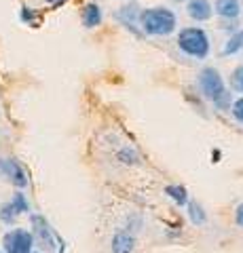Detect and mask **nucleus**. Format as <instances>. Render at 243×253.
I'll return each instance as SVG.
<instances>
[{
  "label": "nucleus",
  "instance_id": "nucleus-16",
  "mask_svg": "<svg viewBox=\"0 0 243 253\" xmlns=\"http://www.w3.org/2000/svg\"><path fill=\"white\" fill-rule=\"evenodd\" d=\"M235 224H237L239 228H243V203L235 209Z\"/></svg>",
  "mask_w": 243,
  "mask_h": 253
},
{
  "label": "nucleus",
  "instance_id": "nucleus-12",
  "mask_svg": "<svg viewBox=\"0 0 243 253\" xmlns=\"http://www.w3.org/2000/svg\"><path fill=\"white\" fill-rule=\"evenodd\" d=\"M241 49H243V30L235 32V34L229 38V41H226L222 53H224V55H235V53H239Z\"/></svg>",
  "mask_w": 243,
  "mask_h": 253
},
{
  "label": "nucleus",
  "instance_id": "nucleus-9",
  "mask_svg": "<svg viewBox=\"0 0 243 253\" xmlns=\"http://www.w3.org/2000/svg\"><path fill=\"white\" fill-rule=\"evenodd\" d=\"M110 249H112V253H133V249H136V239H133V234H129V232H119L112 236Z\"/></svg>",
  "mask_w": 243,
  "mask_h": 253
},
{
  "label": "nucleus",
  "instance_id": "nucleus-18",
  "mask_svg": "<svg viewBox=\"0 0 243 253\" xmlns=\"http://www.w3.org/2000/svg\"><path fill=\"white\" fill-rule=\"evenodd\" d=\"M171 2H176V4H180V2H186V0H171Z\"/></svg>",
  "mask_w": 243,
  "mask_h": 253
},
{
  "label": "nucleus",
  "instance_id": "nucleus-10",
  "mask_svg": "<svg viewBox=\"0 0 243 253\" xmlns=\"http://www.w3.org/2000/svg\"><path fill=\"white\" fill-rule=\"evenodd\" d=\"M83 26L85 28H89V30H93V28H97L99 23H101V19H104V15H101V9L96 4V2H89L87 6L83 9Z\"/></svg>",
  "mask_w": 243,
  "mask_h": 253
},
{
  "label": "nucleus",
  "instance_id": "nucleus-4",
  "mask_svg": "<svg viewBox=\"0 0 243 253\" xmlns=\"http://www.w3.org/2000/svg\"><path fill=\"white\" fill-rule=\"evenodd\" d=\"M34 234L26 228H13L2 236V251L4 253H32L34 249Z\"/></svg>",
  "mask_w": 243,
  "mask_h": 253
},
{
  "label": "nucleus",
  "instance_id": "nucleus-5",
  "mask_svg": "<svg viewBox=\"0 0 243 253\" xmlns=\"http://www.w3.org/2000/svg\"><path fill=\"white\" fill-rule=\"evenodd\" d=\"M0 175L19 190L28 186L26 171H23V167L15 161V158H0Z\"/></svg>",
  "mask_w": 243,
  "mask_h": 253
},
{
  "label": "nucleus",
  "instance_id": "nucleus-14",
  "mask_svg": "<svg viewBox=\"0 0 243 253\" xmlns=\"http://www.w3.org/2000/svg\"><path fill=\"white\" fill-rule=\"evenodd\" d=\"M231 89L237 93H243V66H237L231 72Z\"/></svg>",
  "mask_w": 243,
  "mask_h": 253
},
{
  "label": "nucleus",
  "instance_id": "nucleus-19",
  "mask_svg": "<svg viewBox=\"0 0 243 253\" xmlns=\"http://www.w3.org/2000/svg\"><path fill=\"white\" fill-rule=\"evenodd\" d=\"M0 253H4V251H0Z\"/></svg>",
  "mask_w": 243,
  "mask_h": 253
},
{
  "label": "nucleus",
  "instance_id": "nucleus-1",
  "mask_svg": "<svg viewBox=\"0 0 243 253\" xmlns=\"http://www.w3.org/2000/svg\"><path fill=\"white\" fill-rule=\"evenodd\" d=\"M138 23L144 34L150 36H169L176 32L178 19L176 13L165 9V6H152V9H144L138 15Z\"/></svg>",
  "mask_w": 243,
  "mask_h": 253
},
{
  "label": "nucleus",
  "instance_id": "nucleus-20",
  "mask_svg": "<svg viewBox=\"0 0 243 253\" xmlns=\"http://www.w3.org/2000/svg\"><path fill=\"white\" fill-rule=\"evenodd\" d=\"M32 253H34V251H32Z\"/></svg>",
  "mask_w": 243,
  "mask_h": 253
},
{
  "label": "nucleus",
  "instance_id": "nucleus-11",
  "mask_svg": "<svg viewBox=\"0 0 243 253\" xmlns=\"http://www.w3.org/2000/svg\"><path fill=\"white\" fill-rule=\"evenodd\" d=\"M165 194L169 196V199H174L176 205H184L188 203V192H186V188L184 186H178V184H169L165 188Z\"/></svg>",
  "mask_w": 243,
  "mask_h": 253
},
{
  "label": "nucleus",
  "instance_id": "nucleus-8",
  "mask_svg": "<svg viewBox=\"0 0 243 253\" xmlns=\"http://www.w3.org/2000/svg\"><path fill=\"white\" fill-rule=\"evenodd\" d=\"M214 11L224 19H237L241 15V2L239 0H216Z\"/></svg>",
  "mask_w": 243,
  "mask_h": 253
},
{
  "label": "nucleus",
  "instance_id": "nucleus-6",
  "mask_svg": "<svg viewBox=\"0 0 243 253\" xmlns=\"http://www.w3.org/2000/svg\"><path fill=\"white\" fill-rule=\"evenodd\" d=\"M28 211H30L28 199L21 192H15L13 199L0 207V219H2L4 224H13V221L17 219L19 215H23V213H28Z\"/></svg>",
  "mask_w": 243,
  "mask_h": 253
},
{
  "label": "nucleus",
  "instance_id": "nucleus-13",
  "mask_svg": "<svg viewBox=\"0 0 243 253\" xmlns=\"http://www.w3.org/2000/svg\"><path fill=\"white\" fill-rule=\"evenodd\" d=\"M188 215H191L193 224H197V226H203V224H205V219H207L205 211H203V207H201V205H197V203L188 205Z\"/></svg>",
  "mask_w": 243,
  "mask_h": 253
},
{
  "label": "nucleus",
  "instance_id": "nucleus-3",
  "mask_svg": "<svg viewBox=\"0 0 243 253\" xmlns=\"http://www.w3.org/2000/svg\"><path fill=\"white\" fill-rule=\"evenodd\" d=\"M178 46L188 57L205 59L209 53V36L205 34L203 28H197V26L184 28V30H180V34H178Z\"/></svg>",
  "mask_w": 243,
  "mask_h": 253
},
{
  "label": "nucleus",
  "instance_id": "nucleus-2",
  "mask_svg": "<svg viewBox=\"0 0 243 253\" xmlns=\"http://www.w3.org/2000/svg\"><path fill=\"white\" fill-rule=\"evenodd\" d=\"M199 89L220 110L231 108V93L226 91L224 78L220 76V72H218L216 68H203L199 72Z\"/></svg>",
  "mask_w": 243,
  "mask_h": 253
},
{
  "label": "nucleus",
  "instance_id": "nucleus-15",
  "mask_svg": "<svg viewBox=\"0 0 243 253\" xmlns=\"http://www.w3.org/2000/svg\"><path fill=\"white\" fill-rule=\"evenodd\" d=\"M231 112H233V116H235V121L243 125V95H241L239 99H235V101H233Z\"/></svg>",
  "mask_w": 243,
  "mask_h": 253
},
{
  "label": "nucleus",
  "instance_id": "nucleus-17",
  "mask_svg": "<svg viewBox=\"0 0 243 253\" xmlns=\"http://www.w3.org/2000/svg\"><path fill=\"white\" fill-rule=\"evenodd\" d=\"M47 2H49L51 6H59V4H64L66 0H47Z\"/></svg>",
  "mask_w": 243,
  "mask_h": 253
},
{
  "label": "nucleus",
  "instance_id": "nucleus-7",
  "mask_svg": "<svg viewBox=\"0 0 243 253\" xmlns=\"http://www.w3.org/2000/svg\"><path fill=\"white\" fill-rule=\"evenodd\" d=\"M186 13H188V17H191L193 21L201 23V21L211 19V15H214V6H211L209 0H188Z\"/></svg>",
  "mask_w": 243,
  "mask_h": 253
}]
</instances>
